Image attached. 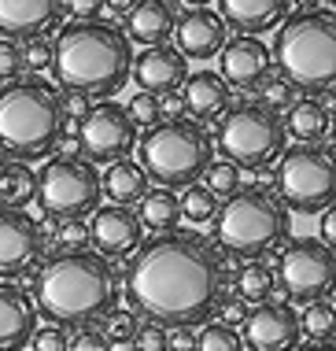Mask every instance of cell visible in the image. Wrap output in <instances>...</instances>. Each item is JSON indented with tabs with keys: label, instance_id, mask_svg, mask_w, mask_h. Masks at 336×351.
Returning a JSON list of instances; mask_svg holds the SVG:
<instances>
[{
	"label": "cell",
	"instance_id": "cell-1",
	"mask_svg": "<svg viewBox=\"0 0 336 351\" xmlns=\"http://www.w3.org/2000/svg\"><path fill=\"white\" fill-rule=\"evenodd\" d=\"M226 285V259L211 241L189 230L156 233L126 267V300L159 326H200L215 315Z\"/></svg>",
	"mask_w": 336,
	"mask_h": 351
},
{
	"label": "cell",
	"instance_id": "cell-2",
	"mask_svg": "<svg viewBox=\"0 0 336 351\" xmlns=\"http://www.w3.org/2000/svg\"><path fill=\"white\" fill-rule=\"evenodd\" d=\"M119 300V274L100 252H60L34 274L37 318L52 326L82 329L100 322Z\"/></svg>",
	"mask_w": 336,
	"mask_h": 351
},
{
	"label": "cell",
	"instance_id": "cell-3",
	"mask_svg": "<svg viewBox=\"0 0 336 351\" xmlns=\"http://www.w3.org/2000/svg\"><path fill=\"white\" fill-rule=\"evenodd\" d=\"M133 41L119 23L104 19H71L52 41V71L63 89L111 100L130 82Z\"/></svg>",
	"mask_w": 336,
	"mask_h": 351
},
{
	"label": "cell",
	"instance_id": "cell-4",
	"mask_svg": "<svg viewBox=\"0 0 336 351\" xmlns=\"http://www.w3.org/2000/svg\"><path fill=\"white\" fill-rule=\"evenodd\" d=\"M63 126V104L52 82L37 78V74L4 82V89H0V148H4V156L19 159V163L45 159L56 148Z\"/></svg>",
	"mask_w": 336,
	"mask_h": 351
},
{
	"label": "cell",
	"instance_id": "cell-5",
	"mask_svg": "<svg viewBox=\"0 0 336 351\" xmlns=\"http://www.w3.org/2000/svg\"><path fill=\"white\" fill-rule=\"evenodd\" d=\"M270 60L277 74L303 93H329L336 82V15L329 8H311L281 19Z\"/></svg>",
	"mask_w": 336,
	"mask_h": 351
},
{
	"label": "cell",
	"instance_id": "cell-6",
	"mask_svg": "<svg viewBox=\"0 0 336 351\" xmlns=\"http://www.w3.org/2000/svg\"><path fill=\"white\" fill-rule=\"evenodd\" d=\"M288 237V207L266 185H240L215 215V248L229 259H263Z\"/></svg>",
	"mask_w": 336,
	"mask_h": 351
},
{
	"label": "cell",
	"instance_id": "cell-7",
	"mask_svg": "<svg viewBox=\"0 0 336 351\" xmlns=\"http://www.w3.org/2000/svg\"><path fill=\"white\" fill-rule=\"evenodd\" d=\"M133 152L141 156V170L148 182L178 193L200 182V174L215 159V137L204 130V122L163 119L152 130H144V137H137Z\"/></svg>",
	"mask_w": 336,
	"mask_h": 351
},
{
	"label": "cell",
	"instance_id": "cell-8",
	"mask_svg": "<svg viewBox=\"0 0 336 351\" xmlns=\"http://www.w3.org/2000/svg\"><path fill=\"white\" fill-rule=\"evenodd\" d=\"M285 148H288L285 122L266 104L244 100L218 115L215 152H222V159L237 163L240 170H270Z\"/></svg>",
	"mask_w": 336,
	"mask_h": 351
},
{
	"label": "cell",
	"instance_id": "cell-9",
	"mask_svg": "<svg viewBox=\"0 0 336 351\" xmlns=\"http://www.w3.org/2000/svg\"><path fill=\"white\" fill-rule=\"evenodd\" d=\"M277 196L292 211H325L336 196V163L322 145H292L277 156Z\"/></svg>",
	"mask_w": 336,
	"mask_h": 351
},
{
	"label": "cell",
	"instance_id": "cell-10",
	"mask_svg": "<svg viewBox=\"0 0 336 351\" xmlns=\"http://www.w3.org/2000/svg\"><path fill=\"white\" fill-rule=\"evenodd\" d=\"M100 174L85 156H56L37 170L34 200L45 218H89L100 207Z\"/></svg>",
	"mask_w": 336,
	"mask_h": 351
},
{
	"label": "cell",
	"instance_id": "cell-11",
	"mask_svg": "<svg viewBox=\"0 0 336 351\" xmlns=\"http://www.w3.org/2000/svg\"><path fill=\"white\" fill-rule=\"evenodd\" d=\"M274 285L296 303H314V300H329L333 285H336V255L329 244H322L318 237H300L281 252L274 270Z\"/></svg>",
	"mask_w": 336,
	"mask_h": 351
},
{
	"label": "cell",
	"instance_id": "cell-12",
	"mask_svg": "<svg viewBox=\"0 0 336 351\" xmlns=\"http://www.w3.org/2000/svg\"><path fill=\"white\" fill-rule=\"evenodd\" d=\"M137 126H133L130 111L115 100H100L78 122V145L89 163H115L126 159L137 148Z\"/></svg>",
	"mask_w": 336,
	"mask_h": 351
},
{
	"label": "cell",
	"instance_id": "cell-13",
	"mask_svg": "<svg viewBox=\"0 0 336 351\" xmlns=\"http://www.w3.org/2000/svg\"><path fill=\"white\" fill-rule=\"evenodd\" d=\"M45 255V226L26 207H0V278H23Z\"/></svg>",
	"mask_w": 336,
	"mask_h": 351
},
{
	"label": "cell",
	"instance_id": "cell-14",
	"mask_svg": "<svg viewBox=\"0 0 336 351\" xmlns=\"http://www.w3.org/2000/svg\"><path fill=\"white\" fill-rule=\"evenodd\" d=\"M244 348L252 351H296L300 348V315L292 303L281 300H263L255 307H248L244 315Z\"/></svg>",
	"mask_w": 336,
	"mask_h": 351
},
{
	"label": "cell",
	"instance_id": "cell-15",
	"mask_svg": "<svg viewBox=\"0 0 336 351\" xmlns=\"http://www.w3.org/2000/svg\"><path fill=\"white\" fill-rule=\"evenodd\" d=\"M89 244L104 259H130L133 252L144 244V226L137 211L122 204H108V207H96L89 215Z\"/></svg>",
	"mask_w": 336,
	"mask_h": 351
},
{
	"label": "cell",
	"instance_id": "cell-16",
	"mask_svg": "<svg viewBox=\"0 0 336 351\" xmlns=\"http://www.w3.org/2000/svg\"><path fill=\"white\" fill-rule=\"evenodd\" d=\"M189 74V60L174 45H148L141 56H133L130 78L141 85V93L163 97V93H178Z\"/></svg>",
	"mask_w": 336,
	"mask_h": 351
},
{
	"label": "cell",
	"instance_id": "cell-17",
	"mask_svg": "<svg viewBox=\"0 0 336 351\" xmlns=\"http://www.w3.org/2000/svg\"><path fill=\"white\" fill-rule=\"evenodd\" d=\"M218 56H222V82L233 89H255L263 78H270V49L255 34H237L218 49Z\"/></svg>",
	"mask_w": 336,
	"mask_h": 351
},
{
	"label": "cell",
	"instance_id": "cell-18",
	"mask_svg": "<svg viewBox=\"0 0 336 351\" xmlns=\"http://www.w3.org/2000/svg\"><path fill=\"white\" fill-rule=\"evenodd\" d=\"M170 37L178 41V52L185 60L204 63L211 56H218V49L226 45V23L211 8H189V12H181L174 19V34Z\"/></svg>",
	"mask_w": 336,
	"mask_h": 351
},
{
	"label": "cell",
	"instance_id": "cell-19",
	"mask_svg": "<svg viewBox=\"0 0 336 351\" xmlns=\"http://www.w3.org/2000/svg\"><path fill=\"white\" fill-rule=\"evenodd\" d=\"M63 0H0V34L15 41L52 34L56 26H63Z\"/></svg>",
	"mask_w": 336,
	"mask_h": 351
},
{
	"label": "cell",
	"instance_id": "cell-20",
	"mask_svg": "<svg viewBox=\"0 0 336 351\" xmlns=\"http://www.w3.org/2000/svg\"><path fill=\"white\" fill-rule=\"evenodd\" d=\"M37 329L34 296L19 285H0V351H23Z\"/></svg>",
	"mask_w": 336,
	"mask_h": 351
},
{
	"label": "cell",
	"instance_id": "cell-21",
	"mask_svg": "<svg viewBox=\"0 0 336 351\" xmlns=\"http://www.w3.org/2000/svg\"><path fill=\"white\" fill-rule=\"evenodd\" d=\"M181 108L192 122H215L229 108V85L215 71L185 74L181 82Z\"/></svg>",
	"mask_w": 336,
	"mask_h": 351
},
{
	"label": "cell",
	"instance_id": "cell-22",
	"mask_svg": "<svg viewBox=\"0 0 336 351\" xmlns=\"http://www.w3.org/2000/svg\"><path fill=\"white\" fill-rule=\"evenodd\" d=\"M222 23L237 34H266L288 15L292 0H218Z\"/></svg>",
	"mask_w": 336,
	"mask_h": 351
},
{
	"label": "cell",
	"instance_id": "cell-23",
	"mask_svg": "<svg viewBox=\"0 0 336 351\" xmlns=\"http://www.w3.org/2000/svg\"><path fill=\"white\" fill-rule=\"evenodd\" d=\"M174 4L170 0H137L126 12V37L137 45H167L174 34Z\"/></svg>",
	"mask_w": 336,
	"mask_h": 351
},
{
	"label": "cell",
	"instance_id": "cell-24",
	"mask_svg": "<svg viewBox=\"0 0 336 351\" xmlns=\"http://www.w3.org/2000/svg\"><path fill=\"white\" fill-rule=\"evenodd\" d=\"M285 134H292L296 141H303V145H318L322 137H329L333 130V111L329 104L307 97V100H296L285 108Z\"/></svg>",
	"mask_w": 336,
	"mask_h": 351
},
{
	"label": "cell",
	"instance_id": "cell-25",
	"mask_svg": "<svg viewBox=\"0 0 336 351\" xmlns=\"http://www.w3.org/2000/svg\"><path fill=\"white\" fill-rule=\"evenodd\" d=\"M100 193L108 196L111 204H137L144 193H148V178H144L141 163H130V159H115L108 163V174L100 178Z\"/></svg>",
	"mask_w": 336,
	"mask_h": 351
},
{
	"label": "cell",
	"instance_id": "cell-26",
	"mask_svg": "<svg viewBox=\"0 0 336 351\" xmlns=\"http://www.w3.org/2000/svg\"><path fill=\"white\" fill-rule=\"evenodd\" d=\"M137 218L144 230L152 233H170L178 230L181 222V204H178V193L174 189H148V193L137 200Z\"/></svg>",
	"mask_w": 336,
	"mask_h": 351
},
{
	"label": "cell",
	"instance_id": "cell-27",
	"mask_svg": "<svg viewBox=\"0 0 336 351\" xmlns=\"http://www.w3.org/2000/svg\"><path fill=\"white\" fill-rule=\"evenodd\" d=\"M34 189H37V174L26 163H12L0 167V207H26L34 204Z\"/></svg>",
	"mask_w": 336,
	"mask_h": 351
},
{
	"label": "cell",
	"instance_id": "cell-28",
	"mask_svg": "<svg viewBox=\"0 0 336 351\" xmlns=\"http://www.w3.org/2000/svg\"><path fill=\"white\" fill-rule=\"evenodd\" d=\"M274 270L259 259H248V267L237 274V296L244 303H263L274 296Z\"/></svg>",
	"mask_w": 336,
	"mask_h": 351
},
{
	"label": "cell",
	"instance_id": "cell-29",
	"mask_svg": "<svg viewBox=\"0 0 336 351\" xmlns=\"http://www.w3.org/2000/svg\"><path fill=\"white\" fill-rule=\"evenodd\" d=\"M178 204H181V218H189L192 226H207V222H215V215H218V196L211 193L207 185H185V193L178 196Z\"/></svg>",
	"mask_w": 336,
	"mask_h": 351
},
{
	"label": "cell",
	"instance_id": "cell-30",
	"mask_svg": "<svg viewBox=\"0 0 336 351\" xmlns=\"http://www.w3.org/2000/svg\"><path fill=\"white\" fill-rule=\"evenodd\" d=\"M200 333H192V351H244V340L226 322H200Z\"/></svg>",
	"mask_w": 336,
	"mask_h": 351
},
{
	"label": "cell",
	"instance_id": "cell-31",
	"mask_svg": "<svg viewBox=\"0 0 336 351\" xmlns=\"http://www.w3.org/2000/svg\"><path fill=\"white\" fill-rule=\"evenodd\" d=\"M333 326H336V311L329 300L307 303V311L300 318V333H307L311 340H333Z\"/></svg>",
	"mask_w": 336,
	"mask_h": 351
},
{
	"label": "cell",
	"instance_id": "cell-32",
	"mask_svg": "<svg viewBox=\"0 0 336 351\" xmlns=\"http://www.w3.org/2000/svg\"><path fill=\"white\" fill-rule=\"evenodd\" d=\"M200 178H204V185L218 196V200L233 196L237 189L244 185V182H240V167H237V163H229V159H211L207 170H204Z\"/></svg>",
	"mask_w": 336,
	"mask_h": 351
},
{
	"label": "cell",
	"instance_id": "cell-33",
	"mask_svg": "<svg viewBox=\"0 0 336 351\" xmlns=\"http://www.w3.org/2000/svg\"><path fill=\"white\" fill-rule=\"evenodd\" d=\"M141 326V315L133 307H111L108 315H104V337L111 340V344H130L133 333H137Z\"/></svg>",
	"mask_w": 336,
	"mask_h": 351
},
{
	"label": "cell",
	"instance_id": "cell-34",
	"mask_svg": "<svg viewBox=\"0 0 336 351\" xmlns=\"http://www.w3.org/2000/svg\"><path fill=\"white\" fill-rule=\"evenodd\" d=\"M56 226V244L63 252H78V248H89V226L85 218H60Z\"/></svg>",
	"mask_w": 336,
	"mask_h": 351
},
{
	"label": "cell",
	"instance_id": "cell-35",
	"mask_svg": "<svg viewBox=\"0 0 336 351\" xmlns=\"http://www.w3.org/2000/svg\"><path fill=\"white\" fill-rule=\"evenodd\" d=\"M23 63H26V71H34V74L52 67V37L48 34L26 37L23 41Z\"/></svg>",
	"mask_w": 336,
	"mask_h": 351
},
{
	"label": "cell",
	"instance_id": "cell-36",
	"mask_svg": "<svg viewBox=\"0 0 336 351\" xmlns=\"http://www.w3.org/2000/svg\"><path fill=\"white\" fill-rule=\"evenodd\" d=\"M26 63H23V41L15 37H0V82H15L23 78Z\"/></svg>",
	"mask_w": 336,
	"mask_h": 351
},
{
	"label": "cell",
	"instance_id": "cell-37",
	"mask_svg": "<svg viewBox=\"0 0 336 351\" xmlns=\"http://www.w3.org/2000/svg\"><path fill=\"white\" fill-rule=\"evenodd\" d=\"M130 119H133V126H144V130H152L156 122H163V111H159V97H152V93H137V97L130 100Z\"/></svg>",
	"mask_w": 336,
	"mask_h": 351
},
{
	"label": "cell",
	"instance_id": "cell-38",
	"mask_svg": "<svg viewBox=\"0 0 336 351\" xmlns=\"http://www.w3.org/2000/svg\"><path fill=\"white\" fill-rule=\"evenodd\" d=\"M167 326H159V322H141L137 326V333H133V351H167Z\"/></svg>",
	"mask_w": 336,
	"mask_h": 351
},
{
	"label": "cell",
	"instance_id": "cell-39",
	"mask_svg": "<svg viewBox=\"0 0 336 351\" xmlns=\"http://www.w3.org/2000/svg\"><path fill=\"white\" fill-rule=\"evenodd\" d=\"M67 344H71V340H67V329L52 326V322H48V326H37L34 337H30V351H67Z\"/></svg>",
	"mask_w": 336,
	"mask_h": 351
},
{
	"label": "cell",
	"instance_id": "cell-40",
	"mask_svg": "<svg viewBox=\"0 0 336 351\" xmlns=\"http://www.w3.org/2000/svg\"><path fill=\"white\" fill-rule=\"evenodd\" d=\"M255 89H263V100L259 104H266V108H274V111H281V108L292 104V85H288L285 78H263Z\"/></svg>",
	"mask_w": 336,
	"mask_h": 351
},
{
	"label": "cell",
	"instance_id": "cell-41",
	"mask_svg": "<svg viewBox=\"0 0 336 351\" xmlns=\"http://www.w3.org/2000/svg\"><path fill=\"white\" fill-rule=\"evenodd\" d=\"M67 351H115V344L108 337H104V329H89L82 326V333L67 344Z\"/></svg>",
	"mask_w": 336,
	"mask_h": 351
},
{
	"label": "cell",
	"instance_id": "cell-42",
	"mask_svg": "<svg viewBox=\"0 0 336 351\" xmlns=\"http://www.w3.org/2000/svg\"><path fill=\"white\" fill-rule=\"evenodd\" d=\"M60 104H63V119H67V122H82V115L93 108L89 97H85V93H74V89L60 93Z\"/></svg>",
	"mask_w": 336,
	"mask_h": 351
},
{
	"label": "cell",
	"instance_id": "cell-43",
	"mask_svg": "<svg viewBox=\"0 0 336 351\" xmlns=\"http://www.w3.org/2000/svg\"><path fill=\"white\" fill-rule=\"evenodd\" d=\"M215 311H222V322L226 326H240V322H244V315H248V303L240 300V296H229V300H218V307Z\"/></svg>",
	"mask_w": 336,
	"mask_h": 351
},
{
	"label": "cell",
	"instance_id": "cell-44",
	"mask_svg": "<svg viewBox=\"0 0 336 351\" xmlns=\"http://www.w3.org/2000/svg\"><path fill=\"white\" fill-rule=\"evenodd\" d=\"M63 4L71 19H100L104 12V0H63Z\"/></svg>",
	"mask_w": 336,
	"mask_h": 351
},
{
	"label": "cell",
	"instance_id": "cell-45",
	"mask_svg": "<svg viewBox=\"0 0 336 351\" xmlns=\"http://www.w3.org/2000/svg\"><path fill=\"white\" fill-rule=\"evenodd\" d=\"M167 351H192V329L174 326V337H167Z\"/></svg>",
	"mask_w": 336,
	"mask_h": 351
},
{
	"label": "cell",
	"instance_id": "cell-46",
	"mask_svg": "<svg viewBox=\"0 0 336 351\" xmlns=\"http://www.w3.org/2000/svg\"><path fill=\"white\" fill-rule=\"evenodd\" d=\"M333 241H336V215L325 207V211H322V244H329V248H333Z\"/></svg>",
	"mask_w": 336,
	"mask_h": 351
},
{
	"label": "cell",
	"instance_id": "cell-47",
	"mask_svg": "<svg viewBox=\"0 0 336 351\" xmlns=\"http://www.w3.org/2000/svg\"><path fill=\"white\" fill-rule=\"evenodd\" d=\"M133 4H137V0H104V8H108V12H111L115 19H119V15H126Z\"/></svg>",
	"mask_w": 336,
	"mask_h": 351
},
{
	"label": "cell",
	"instance_id": "cell-48",
	"mask_svg": "<svg viewBox=\"0 0 336 351\" xmlns=\"http://www.w3.org/2000/svg\"><path fill=\"white\" fill-rule=\"evenodd\" d=\"M296 351H336V348H333V340H311V344H303Z\"/></svg>",
	"mask_w": 336,
	"mask_h": 351
},
{
	"label": "cell",
	"instance_id": "cell-49",
	"mask_svg": "<svg viewBox=\"0 0 336 351\" xmlns=\"http://www.w3.org/2000/svg\"><path fill=\"white\" fill-rule=\"evenodd\" d=\"M292 4H296V8H300V12H311V8H318V4H322V0H292Z\"/></svg>",
	"mask_w": 336,
	"mask_h": 351
},
{
	"label": "cell",
	"instance_id": "cell-50",
	"mask_svg": "<svg viewBox=\"0 0 336 351\" xmlns=\"http://www.w3.org/2000/svg\"><path fill=\"white\" fill-rule=\"evenodd\" d=\"M185 4H189V8H207L211 0H185Z\"/></svg>",
	"mask_w": 336,
	"mask_h": 351
},
{
	"label": "cell",
	"instance_id": "cell-51",
	"mask_svg": "<svg viewBox=\"0 0 336 351\" xmlns=\"http://www.w3.org/2000/svg\"><path fill=\"white\" fill-rule=\"evenodd\" d=\"M0 167H4V148H0Z\"/></svg>",
	"mask_w": 336,
	"mask_h": 351
},
{
	"label": "cell",
	"instance_id": "cell-52",
	"mask_svg": "<svg viewBox=\"0 0 336 351\" xmlns=\"http://www.w3.org/2000/svg\"><path fill=\"white\" fill-rule=\"evenodd\" d=\"M325 4H333V0H325Z\"/></svg>",
	"mask_w": 336,
	"mask_h": 351
}]
</instances>
